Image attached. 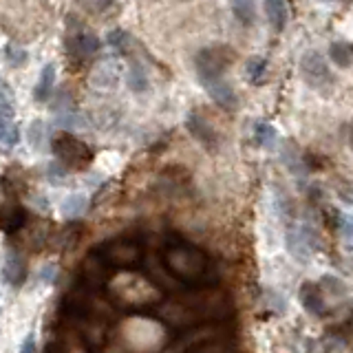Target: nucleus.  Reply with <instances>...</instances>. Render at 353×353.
<instances>
[{
  "label": "nucleus",
  "mask_w": 353,
  "mask_h": 353,
  "mask_svg": "<svg viewBox=\"0 0 353 353\" xmlns=\"http://www.w3.org/2000/svg\"><path fill=\"white\" fill-rule=\"evenodd\" d=\"M254 137H256L259 146H263V148H274V143H276V130L270 124H265V121H259L256 128H254Z\"/></svg>",
  "instance_id": "obj_17"
},
{
  "label": "nucleus",
  "mask_w": 353,
  "mask_h": 353,
  "mask_svg": "<svg viewBox=\"0 0 353 353\" xmlns=\"http://www.w3.org/2000/svg\"><path fill=\"white\" fill-rule=\"evenodd\" d=\"M3 274H5V281L11 283V285H22L27 276V270H25V261H22L16 252H9L7 254V261H5V268H3Z\"/></svg>",
  "instance_id": "obj_10"
},
{
  "label": "nucleus",
  "mask_w": 353,
  "mask_h": 353,
  "mask_svg": "<svg viewBox=\"0 0 353 353\" xmlns=\"http://www.w3.org/2000/svg\"><path fill=\"white\" fill-rule=\"evenodd\" d=\"M265 73H268V62L261 60V58H252L248 62V80L252 84H261Z\"/></svg>",
  "instance_id": "obj_18"
},
{
  "label": "nucleus",
  "mask_w": 353,
  "mask_h": 353,
  "mask_svg": "<svg viewBox=\"0 0 353 353\" xmlns=\"http://www.w3.org/2000/svg\"><path fill=\"white\" fill-rule=\"evenodd\" d=\"M33 351H36V340H33V336H27L20 347V353H33Z\"/></svg>",
  "instance_id": "obj_22"
},
{
  "label": "nucleus",
  "mask_w": 353,
  "mask_h": 353,
  "mask_svg": "<svg viewBox=\"0 0 353 353\" xmlns=\"http://www.w3.org/2000/svg\"><path fill=\"white\" fill-rule=\"evenodd\" d=\"M329 58L334 62L338 69H351V58H353V49L351 44L345 40H338V42H331L329 47Z\"/></svg>",
  "instance_id": "obj_11"
},
{
  "label": "nucleus",
  "mask_w": 353,
  "mask_h": 353,
  "mask_svg": "<svg viewBox=\"0 0 353 353\" xmlns=\"http://www.w3.org/2000/svg\"><path fill=\"white\" fill-rule=\"evenodd\" d=\"M265 16H268L270 25L276 31H283L287 27V20H290V11H287L285 0H265Z\"/></svg>",
  "instance_id": "obj_8"
},
{
  "label": "nucleus",
  "mask_w": 353,
  "mask_h": 353,
  "mask_svg": "<svg viewBox=\"0 0 353 353\" xmlns=\"http://www.w3.org/2000/svg\"><path fill=\"white\" fill-rule=\"evenodd\" d=\"M301 303H303V307L307 309V312L314 314V316H325L327 314V305H325L323 292H320V287L314 285V283H305L301 287Z\"/></svg>",
  "instance_id": "obj_6"
},
{
  "label": "nucleus",
  "mask_w": 353,
  "mask_h": 353,
  "mask_svg": "<svg viewBox=\"0 0 353 353\" xmlns=\"http://www.w3.org/2000/svg\"><path fill=\"white\" fill-rule=\"evenodd\" d=\"M84 208H86V199L82 194H71V196H66V201L62 203V214L64 216H80L84 212Z\"/></svg>",
  "instance_id": "obj_16"
},
{
  "label": "nucleus",
  "mask_w": 353,
  "mask_h": 353,
  "mask_svg": "<svg viewBox=\"0 0 353 353\" xmlns=\"http://www.w3.org/2000/svg\"><path fill=\"white\" fill-rule=\"evenodd\" d=\"M55 88V64L49 62L42 66L40 71V77H38V84H36V91H33V97L38 99V102H47V99L51 97Z\"/></svg>",
  "instance_id": "obj_9"
},
{
  "label": "nucleus",
  "mask_w": 353,
  "mask_h": 353,
  "mask_svg": "<svg viewBox=\"0 0 353 353\" xmlns=\"http://www.w3.org/2000/svg\"><path fill=\"white\" fill-rule=\"evenodd\" d=\"M232 5V14L236 16L241 25H254V18H256V9H254V0H230Z\"/></svg>",
  "instance_id": "obj_14"
},
{
  "label": "nucleus",
  "mask_w": 353,
  "mask_h": 353,
  "mask_svg": "<svg viewBox=\"0 0 353 353\" xmlns=\"http://www.w3.org/2000/svg\"><path fill=\"white\" fill-rule=\"evenodd\" d=\"M5 58L9 60V64H14V66H20V64H25L27 62V53L14 47V44H9L7 47V53H5Z\"/></svg>",
  "instance_id": "obj_21"
},
{
  "label": "nucleus",
  "mask_w": 353,
  "mask_h": 353,
  "mask_svg": "<svg viewBox=\"0 0 353 353\" xmlns=\"http://www.w3.org/2000/svg\"><path fill=\"white\" fill-rule=\"evenodd\" d=\"M20 141V130L16 119L11 117H0V152H11Z\"/></svg>",
  "instance_id": "obj_7"
},
{
  "label": "nucleus",
  "mask_w": 353,
  "mask_h": 353,
  "mask_svg": "<svg viewBox=\"0 0 353 353\" xmlns=\"http://www.w3.org/2000/svg\"><path fill=\"white\" fill-rule=\"evenodd\" d=\"M236 60V51L228 47V44H214V47H205L194 55V71L199 82L216 80V77H225V71Z\"/></svg>",
  "instance_id": "obj_1"
},
{
  "label": "nucleus",
  "mask_w": 353,
  "mask_h": 353,
  "mask_svg": "<svg viewBox=\"0 0 353 353\" xmlns=\"http://www.w3.org/2000/svg\"><path fill=\"white\" fill-rule=\"evenodd\" d=\"M115 0H80V5L88 14H104L108 7H113Z\"/></svg>",
  "instance_id": "obj_20"
},
{
  "label": "nucleus",
  "mask_w": 353,
  "mask_h": 353,
  "mask_svg": "<svg viewBox=\"0 0 353 353\" xmlns=\"http://www.w3.org/2000/svg\"><path fill=\"white\" fill-rule=\"evenodd\" d=\"M188 126H190V130H192V135L203 143V146H214L216 143V132H214V128L208 124V121H203L201 117H196V115H192L190 117V121H188Z\"/></svg>",
  "instance_id": "obj_12"
},
{
  "label": "nucleus",
  "mask_w": 353,
  "mask_h": 353,
  "mask_svg": "<svg viewBox=\"0 0 353 353\" xmlns=\"http://www.w3.org/2000/svg\"><path fill=\"white\" fill-rule=\"evenodd\" d=\"M283 159L287 161V168H290L292 172H301L303 170V157L298 154V150L294 146H287V150L283 152Z\"/></svg>",
  "instance_id": "obj_19"
},
{
  "label": "nucleus",
  "mask_w": 353,
  "mask_h": 353,
  "mask_svg": "<svg viewBox=\"0 0 353 353\" xmlns=\"http://www.w3.org/2000/svg\"><path fill=\"white\" fill-rule=\"evenodd\" d=\"M203 88L208 91V95L214 99L219 106H223L228 110H236L239 108V97L234 93V88L230 86V82L225 77H216V80H208V82H201Z\"/></svg>",
  "instance_id": "obj_5"
},
{
  "label": "nucleus",
  "mask_w": 353,
  "mask_h": 353,
  "mask_svg": "<svg viewBox=\"0 0 353 353\" xmlns=\"http://www.w3.org/2000/svg\"><path fill=\"white\" fill-rule=\"evenodd\" d=\"M66 49H69L71 58L86 60L102 49V40H99L93 31H77V33H73V36H69V40H66Z\"/></svg>",
  "instance_id": "obj_4"
},
{
  "label": "nucleus",
  "mask_w": 353,
  "mask_h": 353,
  "mask_svg": "<svg viewBox=\"0 0 353 353\" xmlns=\"http://www.w3.org/2000/svg\"><path fill=\"white\" fill-rule=\"evenodd\" d=\"M51 146H53L55 157H58L62 161V165H66V168L82 170L93 159L91 148H88L86 143L80 141L77 137L69 135V132H58V135L53 137Z\"/></svg>",
  "instance_id": "obj_2"
},
{
  "label": "nucleus",
  "mask_w": 353,
  "mask_h": 353,
  "mask_svg": "<svg viewBox=\"0 0 353 353\" xmlns=\"http://www.w3.org/2000/svg\"><path fill=\"white\" fill-rule=\"evenodd\" d=\"M0 117L16 119V95L7 80H0Z\"/></svg>",
  "instance_id": "obj_13"
},
{
  "label": "nucleus",
  "mask_w": 353,
  "mask_h": 353,
  "mask_svg": "<svg viewBox=\"0 0 353 353\" xmlns=\"http://www.w3.org/2000/svg\"><path fill=\"white\" fill-rule=\"evenodd\" d=\"M126 82H128V86H130L135 93L146 91V88H148L146 71H143V66H141L139 62H130V71H128V75H126Z\"/></svg>",
  "instance_id": "obj_15"
},
{
  "label": "nucleus",
  "mask_w": 353,
  "mask_h": 353,
  "mask_svg": "<svg viewBox=\"0 0 353 353\" xmlns=\"http://www.w3.org/2000/svg\"><path fill=\"white\" fill-rule=\"evenodd\" d=\"M303 80L318 93H329L336 86V77L331 73L327 60L318 51H307L301 60Z\"/></svg>",
  "instance_id": "obj_3"
}]
</instances>
